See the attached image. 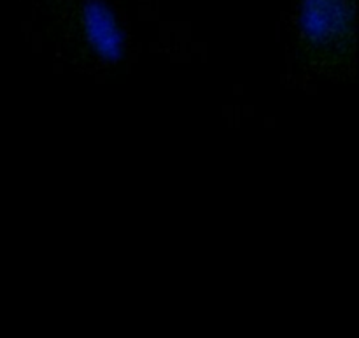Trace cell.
I'll use <instances>...</instances> for the list:
<instances>
[{
	"mask_svg": "<svg viewBox=\"0 0 359 338\" xmlns=\"http://www.w3.org/2000/svg\"><path fill=\"white\" fill-rule=\"evenodd\" d=\"M305 18L307 30H318L321 25L330 23V20L342 18V0H307L305 4Z\"/></svg>",
	"mask_w": 359,
	"mask_h": 338,
	"instance_id": "6da1fadb",
	"label": "cell"
}]
</instances>
